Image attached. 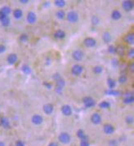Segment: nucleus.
Wrapping results in <instances>:
<instances>
[{
	"label": "nucleus",
	"instance_id": "34",
	"mask_svg": "<svg viewBox=\"0 0 134 146\" xmlns=\"http://www.w3.org/2000/svg\"><path fill=\"white\" fill-rule=\"evenodd\" d=\"M54 3L58 7H63L65 6V1H64V0H56L54 2Z\"/></svg>",
	"mask_w": 134,
	"mask_h": 146
},
{
	"label": "nucleus",
	"instance_id": "28",
	"mask_svg": "<svg viewBox=\"0 0 134 146\" xmlns=\"http://www.w3.org/2000/svg\"><path fill=\"white\" fill-rule=\"evenodd\" d=\"M115 52L120 56H123V54H124V47L121 46V45H119L118 47H115Z\"/></svg>",
	"mask_w": 134,
	"mask_h": 146
},
{
	"label": "nucleus",
	"instance_id": "9",
	"mask_svg": "<svg viewBox=\"0 0 134 146\" xmlns=\"http://www.w3.org/2000/svg\"><path fill=\"white\" fill-rule=\"evenodd\" d=\"M83 56H84V54L83 52V51L79 50V49L74 51L72 53V57L75 61H80L83 58Z\"/></svg>",
	"mask_w": 134,
	"mask_h": 146
},
{
	"label": "nucleus",
	"instance_id": "36",
	"mask_svg": "<svg viewBox=\"0 0 134 146\" xmlns=\"http://www.w3.org/2000/svg\"><path fill=\"white\" fill-rule=\"evenodd\" d=\"M28 39H29V37H28V35H21L20 37H19V40L21 42H27L28 41Z\"/></svg>",
	"mask_w": 134,
	"mask_h": 146
},
{
	"label": "nucleus",
	"instance_id": "32",
	"mask_svg": "<svg viewBox=\"0 0 134 146\" xmlns=\"http://www.w3.org/2000/svg\"><path fill=\"white\" fill-rule=\"evenodd\" d=\"M111 104L108 101H101L99 104V107L101 109H109Z\"/></svg>",
	"mask_w": 134,
	"mask_h": 146
},
{
	"label": "nucleus",
	"instance_id": "14",
	"mask_svg": "<svg viewBox=\"0 0 134 146\" xmlns=\"http://www.w3.org/2000/svg\"><path fill=\"white\" fill-rule=\"evenodd\" d=\"M91 122L95 124V125H98L101 123V117L99 113H94L91 116Z\"/></svg>",
	"mask_w": 134,
	"mask_h": 146
},
{
	"label": "nucleus",
	"instance_id": "35",
	"mask_svg": "<svg viewBox=\"0 0 134 146\" xmlns=\"http://www.w3.org/2000/svg\"><path fill=\"white\" fill-rule=\"evenodd\" d=\"M127 80H128V78H127V76L125 74H121L120 76L119 77V79H118L119 82L121 83V84L125 83V82H127Z\"/></svg>",
	"mask_w": 134,
	"mask_h": 146
},
{
	"label": "nucleus",
	"instance_id": "26",
	"mask_svg": "<svg viewBox=\"0 0 134 146\" xmlns=\"http://www.w3.org/2000/svg\"><path fill=\"white\" fill-rule=\"evenodd\" d=\"M107 85H108V88H110V89H114V88H115V86H116V82H115V81L113 78H107Z\"/></svg>",
	"mask_w": 134,
	"mask_h": 146
},
{
	"label": "nucleus",
	"instance_id": "47",
	"mask_svg": "<svg viewBox=\"0 0 134 146\" xmlns=\"http://www.w3.org/2000/svg\"><path fill=\"white\" fill-rule=\"evenodd\" d=\"M48 146H58V145H57V143H56V142H51V143L48 145Z\"/></svg>",
	"mask_w": 134,
	"mask_h": 146
},
{
	"label": "nucleus",
	"instance_id": "16",
	"mask_svg": "<svg viewBox=\"0 0 134 146\" xmlns=\"http://www.w3.org/2000/svg\"><path fill=\"white\" fill-rule=\"evenodd\" d=\"M17 55L15 54V53H11L7 56V60L9 64H14L17 61Z\"/></svg>",
	"mask_w": 134,
	"mask_h": 146
},
{
	"label": "nucleus",
	"instance_id": "3",
	"mask_svg": "<svg viewBox=\"0 0 134 146\" xmlns=\"http://www.w3.org/2000/svg\"><path fill=\"white\" fill-rule=\"evenodd\" d=\"M83 103L86 108H92L96 105V101L91 96H85L83 98Z\"/></svg>",
	"mask_w": 134,
	"mask_h": 146
},
{
	"label": "nucleus",
	"instance_id": "40",
	"mask_svg": "<svg viewBox=\"0 0 134 146\" xmlns=\"http://www.w3.org/2000/svg\"><path fill=\"white\" fill-rule=\"evenodd\" d=\"M128 56L130 58H133L134 57V50L133 48H131L128 52Z\"/></svg>",
	"mask_w": 134,
	"mask_h": 146
},
{
	"label": "nucleus",
	"instance_id": "39",
	"mask_svg": "<svg viewBox=\"0 0 134 146\" xmlns=\"http://www.w3.org/2000/svg\"><path fill=\"white\" fill-rule=\"evenodd\" d=\"M126 123H128V124H130V123H133V116H131V115H128L126 117Z\"/></svg>",
	"mask_w": 134,
	"mask_h": 146
},
{
	"label": "nucleus",
	"instance_id": "20",
	"mask_svg": "<svg viewBox=\"0 0 134 146\" xmlns=\"http://www.w3.org/2000/svg\"><path fill=\"white\" fill-rule=\"evenodd\" d=\"M122 17V14L119 10H114L111 13V18L115 21H118Z\"/></svg>",
	"mask_w": 134,
	"mask_h": 146
},
{
	"label": "nucleus",
	"instance_id": "12",
	"mask_svg": "<svg viewBox=\"0 0 134 146\" xmlns=\"http://www.w3.org/2000/svg\"><path fill=\"white\" fill-rule=\"evenodd\" d=\"M43 110L45 114L47 115H50L53 113V110H54V106L52 104H46L43 105Z\"/></svg>",
	"mask_w": 134,
	"mask_h": 146
},
{
	"label": "nucleus",
	"instance_id": "44",
	"mask_svg": "<svg viewBox=\"0 0 134 146\" xmlns=\"http://www.w3.org/2000/svg\"><path fill=\"white\" fill-rule=\"evenodd\" d=\"M128 70H130L132 73H133V71H134V63L133 62H131L130 64H128Z\"/></svg>",
	"mask_w": 134,
	"mask_h": 146
},
{
	"label": "nucleus",
	"instance_id": "41",
	"mask_svg": "<svg viewBox=\"0 0 134 146\" xmlns=\"http://www.w3.org/2000/svg\"><path fill=\"white\" fill-rule=\"evenodd\" d=\"M80 146H89V142L87 141V139L82 140L80 142Z\"/></svg>",
	"mask_w": 134,
	"mask_h": 146
},
{
	"label": "nucleus",
	"instance_id": "42",
	"mask_svg": "<svg viewBox=\"0 0 134 146\" xmlns=\"http://www.w3.org/2000/svg\"><path fill=\"white\" fill-rule=\"evenodd\" d=\"M43 86L47 88V89H52V88H53V86H52V84H51L50 82H43Z\"/></svg>",
	"mask_w": 134,
	"mask_h": 146
},
{
	"label": "nucleus",
	"instance_id": "45",
	"mask_svg": "<svg viewBox=\"0 0 134 146\" xmlns=\"http://www.w3.org/2000/svg\"><path fill=\"white\" fill-rule=\"evenodd\" d=\"M5 51H6V47H5L4 45L1 44V45H0V54L5 52Z\"/></svg>",
	"mask_w": 134,
	"mask_h": 146
},
{
	"label": "nucleus",
	"instance_id": "5",
	"mask_svg": "<svg viewBox=\"0 0 134 146\" xmlns=\"http://www.w3.org/2000/svg\"><path fill=\"white\" fill-rule=\"evenodd\" d=\"M122 7L123 10H125L126 12H130L133 9L134 3L132 0H125L122 3Z\"/></svg>",
	"mask_w": 134,
	"mask_h": 146
},
{
	"label": "nucleus",
	"instance_id": "48",
	"mask_svg": "<svg viewBox=\"0 0 134 146\" xmlns=\"http://www.w3.org/2000/svg\"><path fill=\"white\" fill-rule=\"evenodd\" d=\"M20 3H24V4H26V3H29V1H28V0H20Z\"/></svg>",
	"mask_w": 134,
	"mask_h": 146
},
{
	"label": "nucleus",
	"instance_id": "2",
	"mask_svg": "<svg viewBox=\"0 0 134 146\" xmlns=\"http://www.w3.org/2000/svg\"><path fill=\"white\" fill-rule=\"evenodd\" d=\"M55 82H56V92H57V93L61 94L62 91H63V88L65 85V80L61 77L60 78L57 79Z\"/></svg>",
	"mask_w": 134,
	"mask_h": 146
},
{
	"label": "nucleus",
	"instance_id": "1",
	"mask_svg": "<svg viewBox=\"0 0 134 146\" xmlns=\"http://www.w3.org/2000/svg\"><path fill=\"white\" fill-rule=\"evenodd\" d=\"M65 17L67 18V21L70 23H76L78 21V20H79V14L75 11L69 12Z\"/></svg>",
	"mask_w": 134,
	"mask_h": 146
},
{
	"label": "nucleus",
	"instance_id": "31",
	"mask_svg": "<svg viewBox=\"0 0 134 146\" xmlns=\"http://www.w3.org/2000/svg\"><path fill=\"white\" fill-rule=\"evenodd\" d=\"M93 70L94 74H100L102 73L103 68H102V66H101V65H96L95 67H93Z\"/></svg>",
	"mask_w": 134,
	"mask_h": 146
},
{
	"label": "nucleus",
	"instance_id": "37",
	"mask_svg": "<svg viewBox=\"0 0 134 146\" xmlns=\"http://www.w3.org/2000/svg\"><path fill=\"white\" fill-rule=\"evenodd\" d=\"M108 52L111 53V54H114L115 53V47L114 45H110L108 47Z\"/></svg>",
	"mask_w": 134,
	"mask_h": 146
},
{
	"label": "nucleus",
	"instance_id": "49",
	"mask_svg": "<svg viewBox=\"0 0 134 146\" xmlns=\"http://www.w3.org/2000/svg\"><path fill=\"white\" fill-rule=\"evenodd\" d=\"M0 146H5L4 142H3V141H0Z\"/></svg>",
	"mask_w": 134,
	"mask_h": 146
},
{
	"label": "nucleus",
	"instance_id": "23",
	"mask_svg": "<svg viewBox=\"0 0 134 146\" xmlns=\"http://www.w3.org/2000/svg\"><path fill=\"white\" fill-rule=\"evenodd\" d=\"M0 22L2 24V25L3 26H8L9 25H10V18L8 16H5L3 18H2L1 20H0Z\"/></svg>",
	"mask_w": 134,
	"mask_h": 146
},
{
	"label": "nucleus",
	"instance_id": "22",
	"mask_svg": "<svg viewBox=\"0 0 134 146\" xmlns=\"http://www.w3.org/2000/svg\"><path fill=\"white\" fill-rule=\"evenodd\" d=\"M22 16H23V12H22L21 9L17 8V9L14 10V12H13V17L16 18V19H20V18L22 17Z\"/></svg>",
	"mask_w": 134,
	"mask_h": 146
},
{
	"label": "nucleus",
	"instance_id": "38",
	"mask_svg": "<svg viewBox=\"0 0 134 146\" xmlns=\"http://www.w3.org/2000/svg\"><path fill=\"white\" fill-rule=\"evenodd\" d=\"M111 64L113 65V67H118V65L119 64V60L116 58H113L112 59V60H111Z\"/></svg>",
	"mask_w": 134,
	"mask_h": 146
},
{
	"label": "nucleus",
	"instance_id": "24",
	"mask_svg": "<svg viewBox=\"0 0 134 146\" xmlns=\"http://www.w3.org/2000/svg\"><path fill=\"white\" fill-rule=\"evenodd\" d=\"M105 94L109 95V96H118L120 95V92L118 90H114V89H108L105 91Z\"/></svg>",
	"mask_w": 134,
	"mask_h": 146
},
{
	"label": "nucleus",
	"instance_id": "6",
	"mask_svg": "<svg viewBox=\"0 0 134 146\" xmlns=\"http://www.w3.org/2000/svg\"><path fill=\"white\" fill-rule=\"evenodd\" d=\"M83 71V68L80 64H75L72 69H71V73L75 76H79Z\"/></svg>",
	"mask_w": 134,
	"mask_h": 146
},
{
	"label": "nucleus",
	"instance_id": "15",
	"mask_svg": "<svg viewBox=\"0 0 134 146\" xmlns=\"http://www.w3.org/2000/svg\"><path fill=\"white\" fill-rule=\"evenodd\" d=\"M0 125L5 129H9L11 127L10 122L8 120V118L6 117H0Z\"/></svg>",
	"mask_w": 134,
	"mask_h": 146
},
{
	"label": "nucleus",
	"instance_id": "27",
	"mask_svg": "<svg viewBox=\"0 0 134 146\" xmlns=\"http://www.w3.org/2000/svg\"><path fill=\"white\" fill-rule=\"evenodd\" d=\"M56 17L58 18L59 20H63L65 17V12L64 10L62 9H60L57 12H56Z\"/></svg>",
	"mask_w": 134,
	"mask_h": 146
},
{
	"label": "nucleus",
	"instance_id": "10",
	"mask_svg": "<svg viewBox=\"0 0 134 146\" xmlns=\"http://www.w3.org/2000/svg\"><path fill=\"white\" fill-rule=\"evenodd\" d=\"M31 122L35 125H40L43 123V117L39 114H34L31 117Z\"/></svg>",
	"mask_w": 134,
	"mask_h": 146
},
{
	"label": "nucleus",
	"instance_id": "33",
	"mask_svg": "<svg viewBox=\"0 0 134 146\" xmlns=\"http://www.w3.org/2000/svg\"><path fill=\"white\" fill-rule=\"evenodd\" d=\"M91 22L93 25H97L100 23V18L97 16H93L91 19Z\"/></svg>",
	"mask_w": 134,
	"mask_h": 146
},
{
	"label": "nucleus",
	"instance_id": "7",
	"mask_svg": "<svg viewBox=\"0 0 134 146\" xmlns=\"http://www.w3.org/2000/svg\"><path fill=\"white\" fill-rule=\"evenodd\" d=\"M83 45L87 47H94L97 45V41L93 38L88 37L83 40Z\"/></svg>",
	"mask_w": 134,
	"mask_h": 146
},
{
	"label": "nucleus",
	"instance_id": "17",
	"mask_svg": "<svg viewBox=\"0 0 134 146\" xmlns=\"http://www.w3.org/2000/svg\"><path fill=\"white\" fill-rule=\"evenodd\" d=\"M124 42L128 44L133 45L134 43V34L133 33H128V35H125L124 38H123Z\"/></svg>",
	"mask_w": 134,
	"mask_h": 146
},
{
	"label": "nucleus",
	"instance_id": "19",
	"mask_svg": "<svg viewBox=\"0 0 134 146\" xmlns=\"http://www.w3.org/2000/svg\"><path fill=\"white\" fill-rule=\"evenodd\" d=\"M65 32L64 30H62V29H59L57 30H56L55 31V33H54V37L57 38V39H63L65 38Z\"/></svg>",
	"mask_w": 134,
	"mask_h": 146
},
{
	"label": "nucleus",
	"instance_id": "13",
	"mask_svg": "<svg viewBox=\"0 0 134 146\" xmlns=\"http://www.w3.org/2000/svg\"><path fill=\"white\" fill-rule=\"evenodd\" d=\"M26 20H27V22L29 24H34L36 22V20H37V16L34 12H29L27 14V17H26Z\"/></svg>",
	"mask_w": 134,
	"mask_h": 146
},
{
	"label": "nucleus",
	"instance_id": "4",
	"mask_svg": "<svg viewBox=\"0 0 134 146\" xmlns=\"http://www.w3.org/2000/svg\"><path fill=\"white\" fill-rule=\"evenodd\" d=\"M59 141L62 144H69L71 140V137L69 133L67 132H62L59 135Z\"/></svg>",
	"mask_w": 134,
	"mask_h": 146
},
{
	"label": "nucleus",
	"instance_id": "25",
	"mask_svg": "<svg viewBox=\"0 0 134 146\" xmlns=\"http://www.w3.org/2000/svg\"><path fill=\"white\" fill-rule=\"evenodd\" d=\"M0 12H2L3 14H4V15H6V16H8V15L12 12V9H11L10 7L4 6L0 9Z\"/></svg>",
	"mask_w": 134,
	"mask_h": 146
},
{
	"label": "nucleus",
	"instance_id": "30",
	"mask_svg": "<svg viewBox=\"0 0 134 146\" xmlns=\"http://www.w3.org/2000/svg\"><path fill=\"white\" fill-rule=\"evenodd\" d=\"M21 70H22V72H23L24 74H29L31 73V69H30V67H29V65H27V64H24L23 66L21 67Z\"/></svg>",
	"mask_w": 134,
	"mask_h": 146
},
{
	"label": "nucleus",
	"instance_id": "29",
	"mask_svg": "<svg viewBox=\"0 0 134 146\" xmlns=\"http://www.w3.org/2000/svg\"><path fill=\"white\" fill-rule=\"evenodd\" d=\"M77 136L79 138V139H81L82 140H86L87 139V137L86 136V135L84 134V131H83V130H79L78 131H77Z\"/></svg>",
	"mask_w": 134,
	"mask_h": 146
},
{
	"label": "nucleus",
	"instance_id": "18",
	"mask_svg": "<svg viewBox=\"0 0 134 146\" xmlns=\"http://www.w3.org/2000/svg\"><path fill=\"white\" fill-rule=\"evenodd\" d=\"M134 101V96H133V92H128L124 99H123V103L126 104V105H128V104H132L133 102Z\"/></svg>",
	"mask_w": 134,
	"mask_h": 146
},
{
	"label": "nucleus",
	"instance_id": "11",
	"mask_svg": "<svg viewBox=\"0 0 134 146\" xmlns=\"http://www.w3.org/2000/svg\"><path fill=\"white\" fill-rule=\"evenodd\" d=\"M103 131L105 132V134L107 135H111L113 134L115 132V127L111 124H109V123H106L103 126Z\"/></svg>",
	"mask_w": 134,
	"mask_h": 146
},
{
	"label": "nucleus",
	"instance_id": "8",
	"mask_svg": "<svg viewBox=\"0 0 134 146\" xmlns=\"http://www.w3.org/2000/svg\"><path fill=\"white\" fill-rule=\"evenodd\" d=\"M61 113L64 114L65 116H70L71 114H72V113H73V110H72V108H71V106L69 105H64L61 106Z\"/></svg>",
	"mask_w": 134,
	"mask_h": 146
},
{
	"label": "nucleus",
	"instance_id": "46",
	"mask_svg": "<svg viewBox=\"0 0 134 146\" xmlns=\"http://www.w3.org/2000/svg\"><path fill=\"white\" fill-rule=\"evenodd\" d=\"M16 146H25V143H24L22 140H19L17 141V143H16Z\"/></svg>",
	"mask_w": 134,
	"mask_h": 146
},
{
	"label": "nucleus",
	"instance_id": "43",
	"mask_svg": "<svg viewBox=\"0 0 134 146\" xmlns=\"http://www.w3.org/2000/svg\"><path fill=\"white\" fill-rule=\"evenodd\" d=\"M109 145L110 146H117L118 145V142L116 140H111L109 142Z\"/></svg>",
	"mask_w": 134,
	"mask_h": 146
},
{
	"label": "nucleus",
	"instance_id": "21",
	"mask_svg": "<svg viewBox=\"0 0 134 146\" xmlns=\"http://www.w3.org/2000/svg\"><path fill=\"white\" fill-rule=\"evenodd\" d=\"M102 40L105 43H109L111 41V35L109 32H104L102 35Z\"/></svg>",
	"mask_w": 134,
	"mask_h": 146
}]
</instances>
